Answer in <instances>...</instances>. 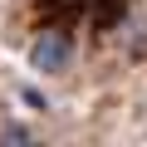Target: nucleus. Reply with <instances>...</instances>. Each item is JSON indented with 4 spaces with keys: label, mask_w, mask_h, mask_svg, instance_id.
Segmentation results:
<instances>
[{
    "label": "nucleus",
    "mask_w": 147,
    "mask_h": 147,
    "mask_svg": "<svg viewBox=\"0 0 147 147\" xmlns=\"http://www.w3.org/2000/svg\"><path fill=\"white\" fill-rule=\"evenodd\" d=\"M30 64L44 74V79H59V74L74 64V44H69V34H59V30H44V34L30 44Z\"/></svg>",
    "instance_id": "1"
},
{
    "label": "nucleus",
    "mask_w": 147,
    "mask_h": 147,
    "mask_svg": "<svg viewBox=\"0 0 147 147\" xmlns=\"http://www.w3.org/2000/svg\"><path fill=\"white\" fill-rule=\"evenodd\" d=\"M0 142H39V132H30L25 123H5L0 127Z\"/></svg>",
    "instance_id": "2"
}]
</instances>
